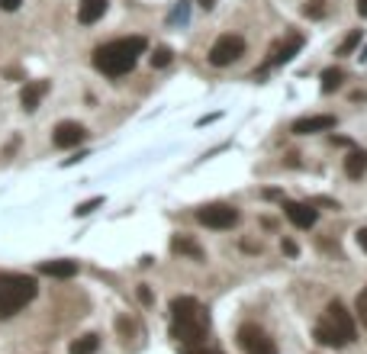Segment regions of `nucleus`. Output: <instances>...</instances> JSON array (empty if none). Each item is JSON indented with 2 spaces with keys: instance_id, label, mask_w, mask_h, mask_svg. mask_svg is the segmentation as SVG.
<instances>
[{
  "instance_id": "obj_1",
  "label": "nucleus",
  "mask_w": 367,
  "mask_h": 354,
  "mask_svg": "<svg viewBox=\"0 0 367 354\" xmlns=\"http://www.w3.org/2000/svg\"><path fill=\"white\" fill-rule=\"evenodd\" d=\"M149 49V39L145 36H126V39H113V43L100 45V49L93 52V68L107 77H123L129 75L139 59H142V52Z\"/></svg>"
},
{
  "instance_id": "obj_2",
  "label": "nucleus",
  "mask_w": 367,
  "mask_h": 354,
  "mask_svg": "<svg viewBox=\"0 0 367 354\" xmlns=\"http://www.w3.org/2000/svg\"><path fill=\"white\" fill-rule=\"evenodd\" d=\"M209 329V312L193 296H177L171 303V332L184 345H197Z\"/></svg>"
},
{
  "instance_id": "obj_3",
  "label": "nucleus",
  "mask_w": 367,
  "mask_h": 354,
  "mask_svg": "<svg viewBox=\"0 0 367 354\" xmlns=\"http://www.w3.org/2000/svg\"><path fill=\"white\" fill-rule=\"evenodd\" d=\"M313 335H316L319 345H329V348L351 345V341H354V319H351L348 306H345L342 300H332L329 309L322 312V319H319Z\"/></svg>"
},
{
  "instance_id": "obj_4",
  "label": "nucleus",
  "mask_w": 367,
  "mask_h": 354,
  "mask_svg": "<svg viewBox=\"0 0 367 354\" xmlns=\"http://www.w3.org/2000/svg\"><path fill=\"white\" fill-rule=\"evenodd\" d=\"M36 290H39L36 280L26 277V274H7V277H0V319H10L26 303H33Z\"/></svg>"
},
{
  "instance_id": "obj_5",
  "label": "nucleus",
  "mask_w": 367,
  "mask_h": 354,
  "mask_svg": "<svg viewBox=\"0 0 367 354\" xmlns=\"http://www.w3.org/2000/svg\"><path fill=\"white\" fill-rule=\"evenodd\" d=\"M245 55V39L242 36H219L216 43L209 45V65L213 68H229Z\"/></svg>"
},
{
  "instance_id": "obj_6",
  "label": "nucleus",
  "mask_w": 367,
  "mask_h": 354,
  "mask_svg": "<svg viewBox=\"0 0 367 354\" xmlns=\"http://www.w3.org/2000/svg\"><path fill=\"white\" fill-rule=\"evenodd\" d=\"M197 222L207 229H232L239 222V210L229 203H207L197 210Z\"/></svg>"
},
{
  "instance_id": "obj_7",
  "label": "nucleus",
  "mask_w": 367,
  "mask_h": 354,
  "mask_svg": "<svg viewBox=\"0 0 367 354\" xmlns=\"http://www.w3.org/2000/svg\"><path fill=\"white\" fill-rule=\"evenodd\" d=\"M239 345H242L245 354H277V345L261 325H242L239 329Z\"/></svg>"
},
{
  "instance_id": "obj_8",
  "label": "nucleus",
  "mask_w": 367,
  "mask_h": 354,
  "mask_svg": "<svg viewBox=\"0 0 367 354\" xmlns=\"http://www.w3.org/2000/svg\"><path fill=\"white\" fill-rule=\"evenodd\" d=\"M84 139H87V129L81 126V123H59L55 126V132H52V142L59 145V148H75V145H81Z\"/></svg>"
},
{
  "instance_id": "obj_9",
  "label": "nucleus",
  "mask_w": 367,
  "mask_h": 354,
  "mask_svg": "<svg viewBox=\"0 0 367 354\" xmlns=\"http://www.w3.org/2000/svg\"><path fill=\"white\" fill-rule=\"evenodd\" d=\"M284 210H287V220L297 229H313L319 220V210H313L309 203H287Z\"/></svg>"
},
{
  "instance_id": "obj_10",
  "label": "nucleus",
  "mask_w": 367,
  "mask_h": 354,
  "mask_svg": "<svg viewBox=\"0 0 367 354\" xmlns=\"http://www.w3.org/2000/svg\"><path fill=\"white\" fill-rule=\"evenodd\" d=\"M335 126V116L329 113H319V116H303L293 123V132L297 135H313V132H326V129Z\"/></svg>"
},
{
  "instance_id": "obj_11",
  "label": "nucleus",
  "mask_w": 367,
  "mask_h": 354,
  "mask_svg": "<svg viewBox=\"0 0 367 354\" xmlns=\"http://www.w3.org/2000/svg\"><path fill=\"white\" fill-rule=\"evenodd\" d=\"M300 49H303V36H287L284 43L274 49V55L267 59V65H274V68H277V65H287V61H290Z\"/></svg>"
},
{
  "instance_id": "obj_12",
  "label": "nucleus",
  "mask_w": 367,
  "mask_h": 354,
  "mask_svg": "<svg viewBox=\"0 0 367 354\" xmlns=\"http://www.w3.org/2000/svg\"><path fill=\"white\" fill-rule=\"evenodd\" d=\"M45 91H49V81H29V84L23 87V93H20V103H23V110L33 113L36 107H39V100L45 97Z\"/></svg>"
},
{
  "instance_id": "obj_13",
  "label": "nucleus",
  "mask_w": 367,
  "mask_h": 354,
  "mask_svg": "<svg viewBox=\"0 0 367 354\" xmlns=\"http://www.w3.org/2000/svg\"><path fill=\"white\" fill-rule=\"evenodd\" d=\"M39 274H45V277H59V280H68L77 274V261H68V258H61V261H42L39 264Z\"/></svg>"
},
{
  "instance_id": "obj_14",
  "label": "nucleus",
  "mask_w": 367,
  "mask_h": 354,
  "mask_svg": "<svg viewBox=\"0 0 367 354\" xmlns=\"http://www.w3.org/2000/svg\"><path fill=\"white\" fill-rule=\"evenodd\" d=\"M103 13H107V0H81V3H77V20H81L84 26L97 23Z\"/></svg>"
},
{
  "instance_id": "obj_15",
  "label": "nucleus",
  "mask_w": 367,
  "mask_h": 354,
  "mask_svg": "<svg viewBox=\"0 0 367 354\" xmlns=\"http://www.w3.org/2000/svg\"><path fill=\"white\" fill-rule=\"evenodd\" d=\"M367 171V152H361V148H354V152H348V158H345V174L348 177H364Z\"/></svg>"
},
{
  "instance_id": "obj_16",
  "label": "nucleus",
  "mask_w": 367,
  "mask_h": 354,
  "mask_svg": "<svg viewBox=\"0 0 367 354\" xmlns=\"http://www.w3.org/2000/svg\"><path fill=\"white\" fill-rule=\"evenodd\" d=\"M171 248H174L177 254H187V258H197V261H203V248L197 242H190V238L184 236H174V242H171Z\"/></svg>"
},
{
  "instance_id": "obj_17",
  "label": "nucleus",
  "mask_w": 367,
  "mask_h": 354,
  "mask_svg": "<svg viewBox=\"0 0 367 354\" xmlns=\"http://www.w3.org/2000/svg\"><path fill=\"white\" fill-rule=\"evenodd\" d=\"M97 348H100V338L93 335H81V338H75V341H71V345H68V351L71 354H93L97 351Z\"/></svg>"
},
{
  "instance_id": "obj_18",
  "label": "nucleus",
  "mask_w": 367,
  "mask_h": 354,
  "mask_svg": "<svg viewBox=\"0 0 367 354\" xmlns=\"http://www.w3.org/2000/svg\"><path fill=\"white\" fill-rule=\"evenodd\" d=\"M342 81H345L342 68H326V71H322V93H335L342 87Z\"/></svg>"
},
{
  "instance_id": "obj_19",
  "label": "nucleus",
  "mask_w": 367,
  "mask_h": 354,
  "mask_svg": "<svg viewBox=\"0 0 367 354\" xmlns=\"http://www.w3.org/2000/svg\"><path fill=\"white\" fill-rule=\"evenodd\" d=\"M171 59H174V52L167 49V45H161V49H155V55H151V68H165V65H171Z\"/></svg>"
},
{
  "instance_id": "obj_20",
  "label": "nucleus",
  "mask_w": 367,
  "mask_h": 354,
  "mask_svg": "<svg viewBox=\"0 0 367 354\" xmlns=\"http://www.w3.org/2000/svg\"><path fill=\"white\" fill-rule=\"evenodd\" d=\"M303 13H306L309 20H319V17H326V0H309L306 7H303Z\"/></svg>"
},
{
  "instance_id": "obj_21",
  "label": "nucleus",
  "mask_w": 367,
  "mask_h": 354,
  "mask_svg": "<svg viewBox=\"0 0 367 354\" xmlns=\"http://www.w3.org/2000/svg\"><path fill=\"white\" fill-rule=\"evenodd\" d=\"M358 43H361V33L354 29V33H351L348 39H345L342 45H338V55H348V52H354V49H358Z\"/></svg>"
},
{
  "instance_id": "obj_22",
  "label": "nucleus",
  "mask_w": 367,
  "mask_h": 354,
  "mask_svg": "<svg viewBox=\"0 0 367 354\" xmlns=\"http://www.w3.org/2000/svg\"><path fill=\"white\" fill-rule=\"evenodd\" d=\"M354 309H358V319L364 322V329H367V287L358 293V303H354Z\"/></svg>"
},
{
  "instance_id": "obj_23",
  "label": "nucleus",
  "mask_w": 367,
  "mask_h": 354,
  "mask_svg": "<svg viewBox=\"0 0 367 354\" xmlns=\"http://www.w3.org/2000/svg\"><path fill=\"white\" fill-rule=\"evenodd\" d=\"M100 203H103V197H97V200H91V203H81L75 213H77V216H87V213H93L97 206H100Z\"/></svg>"
},
{
  "instance_id": "obj_24",
  "label": "nucleus",
  "mask_w": 367,
  "mask_h": 354,
  "mask_svg": "<svg viewBox=\"0 0 367 354\" xmlns=\"http://www.w3.org/2000/svg\"><path fill=\"white\" fill-rule=\"evenodd\" d=\"M23 0H0V10H7V13H13V10L20 7Z\"/></svg>"
},
{
  "instance_id": "obj_25",
  "label": "nucleus",
  "mask_w": 367,
  "mask_h": 354,
  "mask_svg": "<svg viewBox=\"0 0 367 354\" xmlns=\"http://www.w3.org/2000/svg\"><path fill=\"white\" fill-rule=\"evenodd\" d=\"M187 354H223L219 348H193V351H187Z\"/></svg>"
},
{
  "instance_id": "obj_26",
  "label": "nucleus",
  "mask_w": 367,
  "mask_h": 354,
  "mask_svg": "<svg viewBox=\"0 0 367 354\" xmlns=\"http://www.w3.org/2000/svg\"><path fill=\"white\" fill-rule=\"evenodd\" d=\"M297 252H300V248H297V245H293L290 238H287V242H284V254H290V258H293V254H297Z\"/></svg>"
},
{
  "instance_id": "obj_27",
  "label": "nucleus",
  "mask_w": 367,
  "mask_h": 354,
  "mask_svg": "<svg viewBox=\"0 0 367 354\" xmlns=\"http://www.w3.org/2000/svg\"><path fill=\"white\" fill-rule=\"evenodd\" d=\"M139 300H142V303H151V290L149 287H139Z\"/></svg>"
},
{
  "instance_id": "obj_28",
  "label": "nucleus",
  "mask_w": 367,
  "mask_h": 354,
  "mask_svg": "<svg viewBox=\"0 0 367 354\" xmlns=\"http://www.w3.org/2000/svg\"><path fill=\"white\" fill-rule=\"evenodd\" d=\"M358 245H361V248H364V252H367V229H361V232H358Z\"/></svg>"
},
{
  "instance_id": "obj_29",
  "label": "nucleus",
  "mask_w": 367,
  "mask_h": 354,
  "mask_svg": "<svg viewBox=\"0 0 367 354\" xmlns=\"http://www.w3.org/2000/svg\"><path fill=\"white\" fill-rule=\"evenodd\" d=\"M358 13L361 17H367V0H358Z\"/></svg>"
},
{
  "instance_id": "obj_30",
  "label": "nucleus",
  "mask_w": 367,
  "mask_h": 354,
  "mask_svg": "<svg viewBox=\"0 0 367 354\" xmlns=\"http://www.w3.org/2000/svg\"><path fill=\"white\" fill-rule=\"evenodd\" d=\"M197 3H200L203 10H213V3H216V0H197Z\"/></svg>"
}]
</instances>
